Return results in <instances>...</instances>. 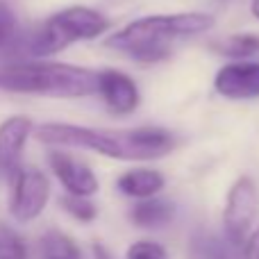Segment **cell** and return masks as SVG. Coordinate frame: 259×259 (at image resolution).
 <instances>
[{
	"label": "cell",
	"mask_w": 259,
	"mask_h": 259,
	"mask_svg": "<svg viewBox=\"0 0 259 259\" xmlns=\"http://www.w3.org/2000/svg\"><path fill=\"white\" fill-rule=\"evenodd\" d=\"M36 139L46 146H66L94 150L98 155L123 161L161 159L175 148V137L161 127L134 130H103L68 125V123H46L36 130Z\"/></svg>",
	"instance_id": "1"
},
{
	"label": "cell",
	"mask_w": 259,
	"mask_h": 259,
	"mask_svg": "<svg viewBox=\"0 0 259 259\" xmlns=\"http://www.w3.org/2000/svg\"><path fill=\"white\" fill-rule=\"evenodd\" d=\"M216 25L214 16L205 12L152 14L127 23L121 32L112 34L105 46L125 53L137 62H159L170 55L178 39L205 34Z\"/></svg>",
	"instance_id": "2"
},
{
	"label": "cell",
	"mask_w": 259,
	"mask_h": 259,
	"mask_svg": "<svg viewBox=\"0 0 259 259\" xmlns=\"http://www.w3.org/2000/svg\"><path fill=\"white\" fill-rule=\"evenodd\" d=\"M100 71L62 62H16L0 66V91L44 98H87L98 94Z\"/></svg>",
	"instance_id": "3"
},
{
	"label": "cell",
	"mask_w": 259,
	"mask_h": 259,
	"mask_svg": "<svg viewBox=\"0 0 259 259\" xmlns=\"http://www.w3.org/2000/svg\"><path fill=\"white\" fill-rule=\"evenodd\" d=\"M109 27V21L100 12L82 5H73L62 12L48 16L30 36H27L25 50L32 57H48L77 41H89L105 34Z\"/></svg>",
	"instance_id": "4"
},
{
	"label": "cell",
	"mask_w": 259,
	"mask_h": 259,
	"mask_svg": "<svg viewBox=\"0 0 259 259\" xmlns=\"http://www.w3.org/2000/svg\"><path fill=\"white\" fill-rule=\"evenodd\" d=\"M259 211V193L252 178L243 175L232 184L228 193V202L223 209V225L225 237L234 248H243L250 239L252 223Z\"/></svg>",
	"instance_id": "5"
},
{
	"label": "cell",
	"mask_w": 259,
	"mask_h": 259,
	"mask_svg": "<svg viewBox=\"0 0 259 259\" xmlns=\"http://www.w3.org/2000/svg\"><path fill=\"white\" fill-rule=\"evenodd\" d=\"M12 180L9 211L18 223H30L48 205L50 182L39 168H21Z\"/></svg>",
	"instance_id": "6"
},
{
	"label": "cell",
	"mask_w": 259,
	"mask_h": 259,
	"mask_svg": "<svg viewBox=\"0 0 259 259\" xmlns=\"http://www.w3.org/2000/svg\"><path fill=\"white\" fill-rule=\"evenodd\" d=\"M214 89L230 100L259 98V62L225 64L214 77Z\"/></svg>",
	"instance_id": "7"
},
{
	"label": "cell",
	"mask_w": 259,
	"mask_h": 259,
	"mask_svg": "<svg viewBox=\"0 0 259 259\" xmlns=\"http://www.w3.org/2000/svg\"><path fill=\"white\" fill-rule=\"evenodd\" d=\"M98 94L103 96L107 109L112 114H116V116H127V114L137 112L139 103H141V94H139L137 82L130 75H125V73L114 71V68L100 71Z\"/></svg>",
	"instance_id": "8"
},
{
	"label": "cell",
	"mask_w": 259,
	"mask_h": 259,
	"mask_svg": "<svg viewBox=\"0 0 259 259\" xmlns=\"http://www.w3.org/2000/svg\"><path fill=\"white\" fill-rule=\"evenodd\" d=\"M50 168H53L55 178L62 182V187L66 189L71 196H82L89 198L98 191V178L87 164H82L80 159L71 157L68 152L53 150L48 155Z\"/></svg>",
	"instance_id": "9"
},
{
	"label": "cell",
	"mask_w": 259,
	"mask_h": 259,
	"mask_svg": "<svg viewBox=\"0 0 259 259\" xmlns=\"http://www.w3.org/2000/svg\"><path fill=\"white\" fill-rule=\"evenodd\" d=\"M32 134V121L27 116H9L0 123V175H14L21 170L25 143Z\"/></svg>",
	"instance_id": "10"
},
{
	"label": "cell",
	"mask_w": 259,
	"mask_h": 259,
	"mask_svg": "<svg viewBox=\"0 0 259 259\" xmlns=\"http://www.w3.org/2000/svg\"><path fill=\"white\" fill-rule=\"evenodd\" d=\"M164 184H166L164 175L152 168H132L118 178V189L125 196L139 198V200L152 198L155 193H159L164 189Z\"/></svg>",
	"instance_id": "11"
},
{
	"label": "cell",
	"mask_w": 259,
	"mask_h": 259,
	"mask_svg": "<svg viewBox=\"0 0 259 259\" xmlns=\"http://www.w3.org/2000/svg\"><path fill=\"white\" fill-rule=\"evenodd\" d=\"M175 207L168 200H159V198H146V200L137 202L130 211V219L139 228H164L173 221Z\"/></svg>",
	"instance_id": "12"
},
{
	"label": "cell",
	"mask_w": 259,
	"mask_h": 259,
	"mask_svg": "<svg viewBox=\"0 0 259 259\" xmlns=\"http://www.w3.org/2000/svg\"><path fill=\"white\" fill-rule=\"evenodd\" d=\"M41 248H44V259H82L75 243L59 230L46 232L41 239Z\"/></svg>",
	"instance_id": "13"
},
{
	"label": "cell",
	"mask_w": 259,
	"mask_h": 259,
	"mask_svg": "<svg viewBox=\"0 0 259 259\" xmlns=\"http://www.w3.org/2000/svg\"><path fill=\"white\" fill-rule=\"evenodd\" d=\"M216 50L225 57H234L241 62L243 57L250 55H259V36L255 34H232L228 39H223L221 44H216Z\"/></svg>",
	"instance_id": "14"
},
{
	"label": "cell",
	"mask_w": 259,
	"mask_h": 259,
	"mask_svg": "<svg viewBox=\"0 0 259 259\" xmlns=\"http://www.w3.org/2000/svg\"><path fill=\"white\" fill-rule=\"evenodd\" d=\"M0 259H27L23 237L5 223H0Z\"/></svg>",
	"instance_id": "15"
},
{
	"label": "cell",
	"mask_w": 259,
	"mask_h": 259,
	"mask_svg": "<svg viewBox=\"0 0 259 259\" xmlns=\"http://www.w3.org/2000/svg\"><path fill=\"white\" fill-rule=\"evenodd\" d=\"M62 207L73 216V219L80 221V223H89V221H94L96 214H98L96 205L89 200V198L71 196V193H68L66 198H62Z\"/></svg>",
	"instance_id": "16"
},
{
	"label": "cell",
	"mask_w": 259,
	"mask_h": 259,
	"mask_svg": "<svg viewBox=\"0 0 259 259\" xmlns=\"http://www.w3.org/2000/svg\"><path fill=\"white\" fill-rule=\"evenodd\" d=\"M127 259H170L164 246L155 241H137L127 248Z\"/></svg>",
	"instance_id": "17"
},
{
	"label": "cell",
	"mask_w": 259,
	"mask_h": 259,
	"mask_svg": "<svg viewBox=\"0 0 259 259\" xmlns=\"http://www.w3.org/2000/svg\"><path fill=\"white\" fill-rule=\"evenodd\" d=\"M16 34V21H14V14L9 12L7 5L0 3V50L9 44Z\"/></svg>",
	"instance_id": "18"
},
{
	"label": "cell",
	"mask_w": 259,
	"mask_h": 259,
	"mask_svg": "<svg viewBox=\"0 0 259 259\" xmlns=\"http://www.w3.org/2000/svg\"><path fill=\"white\" fill-rule=\"evenodd\" d=\"M202 259H230V257L219 241H205V246H202Z\"/></svg>",
	"instance_id": "19"
},
{
	"label": "cell",
	"mask_w": 259,
	"mask_h": 259,
	"mask_svg": "<svg viewBox=\"0 0 259 259\" xmlns=\"http://www.w3.org/2000/svg\"><path fill=\"white\" fill-rule=\"evenodd\" d=\"M243 259H259V228L250 234V239L243 246Z\"/></svg>",
	"instance_id": "20"
},
{
	"label": "cell",
	"mask_w": 259,
	"mask_h": 259,
	"mask_svg": "<svg viewBox=\"0 0 259 259\" xmlns=\"http://www.w3.org/2000/svg\"><path fill=\"white\" fill-rule=\"evenodd\" d=\"M94 257L96 259H114L112 252H109L105 246H100V243H96V246H94Z\"/></svg>",
	"instance_id": "21"
},
{
	"label": "cell",
	"mask_w": 259,
	"mask_h": 259,
	"mask_svg": "<svg viewBox=\"0 0 259 259\" xmlns=\"http://www.w3.org/2000/svg\"><path fill=\"white\" fill-rule=\"evenodd\" d=\"M250 12H252V16L259 21V0H252L250 3Z\"/></svg>",
	"instance_id": "22"
}]
</instances>
